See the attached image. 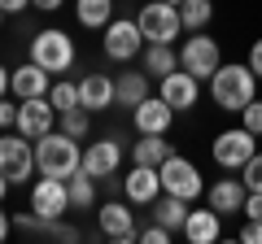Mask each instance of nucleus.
<instances>
[{"instance_id":"f257e3e1","label":"nucleus","mask_w":262,"mask_h":244,"mask_svg":"<svg viewBox=\"0 0 262 244\" xmlns=\"http://www.w3.org/2000/svg\"><path fill=\"white\" fill-rule=\"evenodd\" d=\"M258 83H262V79L249 70V61H223V66L210 75V96H214L219 109L241 113L245 105L258 96Z\"/></svg>"},{"instance_id":"f03ea898","label":"nucleus","mask_w":262,"mask_h":244,"mask_svg":"<svg viewBox=\"0 0 262 244\" xmlns=\"http://www.w3.org/2000/svg\"><path fill=\"white\" fill-rule=\"evenodd\" d=\"M35 170L53 179H70L75 170H83V153H79V140L66 131H48L35 140Z\"/></svg>"},{"instance_id":"7ed1b4c3","label":"nucleus","mask_w":262,"mask_h":244,"mask_svg":"<svg viewBox=\"0 0 262 244\" xmlns=\"http://www.w3.org/2000/svg\"><path fill=\"white\" fill-rule=\"evenodd\" d=\"M75 57H79V48L61 27H44L31 39V61L44 66L48 75H70V70H75Z\"/></svg>"},{"instance_id":"20e7f679","label":"nucleus","mask_w":262,"mask_h":244,"mask_svg":"<svg viewBox=\"0 0 262 244\" xmlns=\"http://www.w3.org/2000/svg\"><path fill=\"white\" fill-rule=\"evenodd\" d=\"M136 22H140V31H144V39H149V44H175V39L184 35L179 5H170V0H153V5H140Z\"/></svg>"},{"instance_id":"39448f33","label":"nucleus","mask_w":262,"mask_h":244,"mask_svg":"<svg viewBox=\"0 0 262 244\" xmlns=\"http://www.w3.org/2000/svg\"><path fill=\"white\" fill-rule=\"evenodd\" d=\"M158 175H162V192H170V197H184V201L206 197V179H201V170H196L188 157H179V153H170V157L162 161Z\"/></svg>"},{"instance_id":"423d86ee","label":"nucleus","mask_w":262,"mask_h":244,"mask_svg":"<svg viewBox=\"0 0 262 244\" xmlns=\"http://www.w3.org/2000/svg\"><path fill=\"white\" fill-rule=\"evenodd\" d=\"M219 66H223L219 39L206 31H192V39H184V48H179V70H188L192 79H210Z\"/></svg>"},{"instance_id":"0eeeda50","label":"nucleus","mask_w":262,"mask_h":244,"mask_svg":"<svg viewBox=\"0 0 262 244\" xmlns=\"http://www.w3.org/2000/svg\"><path fill=\"white\" fill-rule=\"evenodd\" d=\"M253 144H258V135H253V131L232 127V131H219V135H214V144H210V157H214L219 170H236V175H241V166L253 157V153H258Z\"/></svg>"},{"instance_id":"6e6552de","label":"nucleus","mask_w":262,"mask_h":244,"mask_svg":"<svg viewBox=\"0 0 262 244\" xmlns=\"http://www.w3.org/2000/svg\"><path fill=\"white\" fill-rule=\"evenodd\" d=\"M0 170L9 175V183H27L35 175V140H27L22 131L0 135Z\"/></svg>"},{"instance_id":"1a4fd4ad","label":"nucleus","mask_w":262,"mask_h":244,"mask_svg":"<svg viewBox=\"0 0 262 244\" xmlns=\"http://www.w3.org/2000/svg\"><path fill=\"white\" fill-rule=\"evenodd\" d=\"M57 118H61V113L53 109L48 96H27V101H18V122H13V131H22L27 140H39V135L57 131Z\"/></svg>"},{"instance_id":"9d476101","label":"nucleus","mask_w":262,"mask_h":244,"mask_svg":"<svg viewBox=\"0 0 262 244\" xmlns=\"http://www.w3.org/2000/svg\"><path fill=\"white\" fill-rule=\"evenodd\" d=\"M144 53V31L136 18H114L105 27V57L110 61H131Z\"/></svg>"},{"instance_id":"9b49d317","label":"nucleus","mask_w":262,"mask_h":244,"mask_svg":"<svg viewBox=\"0 0 262 244\" xmlns=\"http://www.w3.org/2000/svg\"><path fill=\"white\" fill-rule=\"evenodd\" d=\"M31 209L39 218H66L70 214V188H66V179L39 175L35 188H31Z\"/></svg>"},{"instance_id":"f8f14e48","label":"nucleus","mask_w":262,"mask_h":244,"mask_svg":"<svg viewBox=\"0 0 262 244\" xmlns=\"http://www.w3.org/2000/svg\"><path fill=\"white\" fill-rule=\"evenodd\" d=\"M158 96L175 113H188L196 105V96H201V79H192L188 70H170L166 79H158Z\"/></svg>"},{"instance_id":"ddd939ff","label":"nucleus","mask_w":262,"mask_h":244,"mask_svg":"<svg viewBox=\"0 0 262 244\" xmlns=\"http://www.w3.org/2000/svg\"><path fill=\"white\" fill-rule=\"evenodd\" d=\"M118 166H122V140L118 135H105V140H96V144L83 149V170L92 179H114Z\"/></svg>"},{"instance_id":"4468645a","label":"nucleus","mask_w":262,"mask_h":244,"mask_svg":"<svg viewBox=\"0 0 262 244\" xmlns=\"http://www.w3.org/2000/svg\"><path fill=\"white\" fill-rule=\"evenodd\" d=\"M131 122H136L140 135H166L170 122H175V109H170L162 96H144V101L131 109Z\"/></svg>"},{"instance_id":"2eb2a0df","label":"nucleus","mask_w":262,"mask_h":244,"mask_svg":"<svg viewBox=\"0 0 262 244\" xmlns=\"http://www.w3.org/2000/svg\"><path fill=\"white\" fill-rule=\"evenodd\" d=\"M122 197L131 205H153L162 197V175L158 166H131V175L122 179Z\"/></svg>"},{"instance_id":"dca6fc26","label":"nucleus","mask_w":262,"mask_h":244,"mask_svg":"<svg viewBox=\"0 0 262 244\" xmlns=\"http://www.w3.org/2000/svg\"><path fill=\"white\" fill-rule=\"evenodd\" d=\"M13 227H18L22 235H44V240H66V244L79 240V227H66L61 218H39L35 209H31V214H18Z\"/></svg>"},{"instance_id":"f3484780","label":"nucleus","mask_w":262,"mask_h":244,"mask_svg":"<svg viewBox=\"0 0 262 244\" xmlns=\"http://www.w3.org/2000/svg\"><path fill=\"white\" fill-rule=\"evenodd\" d=\"M245 197H249L245 179H219V183H210V188H206V205L219 209V214H241Z\"/></svg>"},{"instance_id":"a211bd4d","label":"nucleus","mask_w":262,"mask_h":244,"mask_svg":"<svg viewBox=\"0 0 262 244\" xmlns=\"http://www.w3.org/2000/svg\"><path fill=\"white\" fill-rule=\"evenodd\" d=\"M223 235V214L219 209H188V223H184V240L188 244H214Z\"/></svg>"},{"instance_id":"6ab92c4d","label":"nucleus","mask_w":262,"mask_h":244,"mask_svg":"<svg viewBox=\"0 0 262 244\" xmlns=\"http://www.w3.org/2000/svg\"><path fill=\"white\" fill-rule=\"evenodd\" d=\"M96 223H101V235H110V240H136L140 235L136 231V218H131V209L122 201H105Z\"/></svg>"},{"instance_id":"aec40b11","label":"nucleus","mask_w":262,"mask_h":244,"mask_svg":"<svg viewBox=\"0 0 262 244\" xmlns=\"http://www.w3.org/2000/svg\"><path fill=\"white\" fill-rule=\"evenodd\" d=\"M149 70H122V75H114V105H122V109H136V105L149 96Z\"/></svg>"},{"instance_id":"412c9836","label":"nucleus","mask_w":262,"mask_h":244,"mask_svg":"<svg viewBox=\"0 0 262 244\" xmlns=\"http://www.w3.org/2000/svg\"><path fill=\"white\" fill-rule=\"evenodd\" d=\"M188 209H192V201H184V197H170V192H162V197L149 205V218H153V223H162V227H170L175 235H184Z\"/></svg>"},{"instance_id":"4be33fe9","label":"nucleus","mask_w":262,"mask_h":244,"mask_svg":"<svg viewBox=\"0 0 262 244\" xmlns=\"http://www.w3.org/2000/svg\"><path fill=\"white\" fill-rule=\"evenodd\" d=\"M48 87H53V75H48L44 66H35V61H27V66L13 70L9 92L18 96V101H27V96H48Z\"/></svg>"},{"instance_id":"5701e85b","label":"nucleus","mask_w":262,"mask_h":244,"mask_svg":"<svg viewBox=\"0 0 262 244\" xmlns=\"http://www.w3.org/2000/svg\"><path fill=\"white\" fill-rule=\"evenodd\" d=\"M79 105L88 113H101L114 105V79L110 75H83L79 79Z\"/></svg>"},{"instance_id":"b1692460","label":"nucleus","mask_w":262,"mask_h":244,"mask_svg":"<svg viewBox=\"0 0 262 244\" xmlns=\"http://www.w3.org/2000/svg\"><path fill=\"white\" fill-rule=\"evenodd\" d=\"M170 153H175V144L166 135H140V144H131V161L136 166H162Z\"/></svg>"},{"instance_id":"393cba45","label":"nucleus","mask_w":262,"mask_h":244,"mask_svg":"<svg viewBox=\"0 0 262 244\" xmlns=\"http://www.w3.org/2000/svg\"><path fill=\"white\" fill-rule=\"evenodd\" d=\"M75 18L88 31H105L114 22V0H75Z\"/></svg>"},{"instance_id":"a878e982","label":"nucleus","mask_w":262,"mask_h":244,"mask_svg":"<svg viewBox=\"0 0 262 244\" xmlns=\"http://www.w3.org/2000/svg\"><path fill=\"white\" fill-rule=\"evenodd\" d=\"M144 70H149L153 79H166L170 70H179V53L170 44H149L144 48Z\"/></svg>"},{"instance_id":"bb28decb","label":"nucleus","mask_w":262,"mask_h":244,"mask_svg":"<svg viewBox=\"0 0 262 244\" xmlns=\"http://www.w3.org/2000/svg\"><path fill=\"white\" fill-rule=\"evenodd\" d=\"M66 188H70V209H92L96 205V179L88 170H75L66 179Z\"/></svg>"},{"instance_id":"cd10ccee","label":"nucleus","mask_w":262,"mask_h":244,"mask_svg":"<svg viewBox=\"0 0 262 244\" xmlns=\"http://www.w3.org/2000/svg\"><path fill=\"white\" fill-rule=\"evenodd\" d=\"M179 18H184V31H206L210 18H214V0H184L179 5Z\"/></svg>"},{"instance_id":"c85d7f7f","label":"nucleus","mask_w":262,"mask_h":244,"mask_svg":"<svg viewBox=\"0 0 262 244\" xmlns=\"http://www.w3.org/2000/svg\"><path fill=\"white\" fill-rule=\"evenodd\" d=\"M48 101H53V109H57V113L79 109V83H70V79H57V83L48 87Z\"/></svg>"},{"instance_id":"c756f323","label":"nucleus","mask_w":262,"mask_h":244,"mask_svg":"<svg viewBox=\"0 0 262 244\" xmlns=\"http://www.w3.org/2000/svg\"><path fill=\"white\" fill-rule=\"evenodd\" d=\"M57 122H61V131H66V135H75V140H83V135L92 131V118H88L83 105H79V109H66Z\"/></svg>"},{"instance_id":"7c9ffc66","label":"nucleus","mask_w":262,"mask_h":244,"mask_svg":"<svg viewBox=\"0 0 262 244\" xmlns=\"http://www.w3.org/2000/svg\"><path fill=\"white\" fill-rule=\"evenodd\" d=\"M241 179H245V188H249V192H262V149L241 166Z\"/></svg>"},{"instance_id":"2f4dec72","label":"nucleus","mask_w":262,"mask_h":244,"mask_svg":"<svg viewBox=\"0 0 262 244\" xmlns=\"http://www.w3.org/2000/svg\"><path fill=\"white\" fill-rule=\"evenodd\" d=\"M241 127H245V131H253V135H262V101H258V96L241 109Z\"/></svg>"},{"instance_id":"473e14b6","label":"nucleus","mask_w":262,"mask_h":244,"mask_svg":"<svg viewBox=\"0 0 262 244\" xmlns=\"http://www.w3.org/2000/svg\"><path fill=\"white\" fill-rule=\"evenodd\" d=\"M136 240H144V244H170V240H175V231H170V227H162V223H153V218H149V227H144V231L136 235Z\"/></svg>"},{"instance_id":"72a5a7b5","label":"nucleus","mask_w":262,"mask_h":244,"mask_svg":"<svg viewBox=\"0 0 262 244\" xmlns=\"http://www.w3.org/2000/svg\"><path fill=\"white\" fill-rule=\"evenodd\" d=\"M241 244H262V223H258V218H245V227H241Z\"/></svg>"},{"instance_id":"f704fd0d","label":"nucleus","mask_w":262,"mask_h":244,"mask_svg":"<svg viewBox=\"0 0 262 244\" xmlns=\"http://www.w3.org/2000/svg\"><path fill=\"white\" fill-rule=\"evenodd\" d=\"M18 122V105H9V96H0V131H9Z\"/></svg>"},{"instance_id":"c9c22d12","label":"nucleus","mask_w":262,"mask_h":244,"mask_svg":"<svg viewBox=\"0 0 262 244\" xmlns=\"http://www.w3.org/2000/svg\"><path fill=\"white\" fill-rule=\"evenodd\" d=\"M245 218H258L262 223V192H249V197H245V209H241Z\"/></svg>"},{"instance_id":"e433bc0d","label":"nucleus","mask_w":262,"mask_h":244,"mask_svg":"<svg viewBox=\"0 0 262 244\" xmlns=\"http://www.w3.org/2000/svg\"><path fill=\"white\" fill-rule=\"evenodd\" d=\"M245 61H249V70L262 79V39H253V44H249V57H245Z\"/></svg>"},{"instance_id":"4c0bfd02","label":"nucleus","mask_w":262,"mask_h":244,"mask_svg":"<svg viewBox=\"0 0 262 244\" xmlns=\"http://www.w3.org/2000/svg\"><path fill=\"white\" fill-rule=\"evenodd\" d=\"M66 0H31V9H44V13H57Z\"/></svg>"},{"instance_id":"58836bf2","label":"nucleus","mask_w":262,"mask_h":244,"mask_svg":"<svg viewBox=\"0 0 262 244\" xmlns=\"http://www.w3.org/2000/svg\"><path fill=\"white\" fill-rule=\"evenodd\" d=\"M0 9L5 13H22V9H31V0H0Z\"/></svg>"},{"instance_id":"ea45409f","label":"nucleus","mask_w":262,"mask_h":244,"mask_svg":"<svg viewBox=\"0 0 262 244\" xmlns=\"http://www.w3.org/2000/svg\"><path fill=\"white\" fill-rule=\"evenodd\" d=\"M9 231H13V218H9V214H5V205H0V244L9 240Z\"/></svg>"},{"instance_id":"a19ab883","label":"nucleus","mask_w":262,"mask_h":244,"mask_svg":"<svg viewBox=\"0 0 262 244\" xmlns=\"http://www.w3.org/2000/svg\"><path fill=\"white\" fill-rule=\"evenodd\" d=\"M9 83H13V70L0 66V96H9Z\"/></svg>"},{"instance_id":"79ce46f5","label":"nucleus","mask_w":262,"mask_h":244,"mask_svg":"<svg viewBox=\"0 0 262 244\" xmlns=\"http://www.w3.org/2000/svg\"><path fill=\"white\" fill-rule=\"evenodd\" d=\"M13 183H9V175H5V170H0V201H5V192H9Z\"/></svg>"},{"instance_id":"37998d69","label":"nucleus","mask_w":262,"mask_h":244,"mask_svg":"<svg viewBox=\"0 0 262 244\" xmlns=\"http://www.w3.org/2000/svg\"><path fill=\"white\" fill-rule=\"evenodd\" d=\"M170 5H184V0H170Z\"/></svg>"},{"instance_id":"c03bdc74","label":"nucleus","mask_w":262,"mask_h":244,"mask_svg":"<svg viewBox=\"0 0 262 244\" xmlns=\"http://www.w3.org/2000/svg\"><path fill=\"white\" fill-rule=\"evenodd\" d=\"M0 22H5V9H0Z\"/></svg>"}]
</instances>
